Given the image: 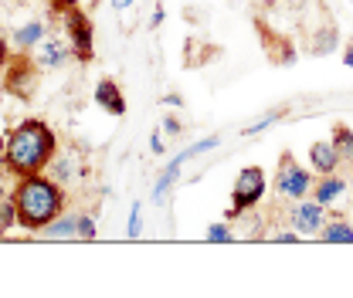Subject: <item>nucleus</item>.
I'll list each match as a JSON object with an SVG mask.
<instances>
[{
  "mask_svg": "<svg viewBox=\"0 0 353 298\" xmlns=\"http://www.w3.org/2000/svg\"><path fill=\"white\" fill-rule=\"evenodd\" d=\"M68 54H72V44L61 41V38H44L38 44V51H34V61L41 65V72H54V68H61L65 61H68Z\"/></svg>",
  "mask_w": 353,
  "mask_h": 298,
  "instance_id": "8",
  "label": "nucleus"
},
{
  "mask_svg": "<svg viewBox=\"0 0 353 298\" xmlns=\"http://www.w3.org/2000/svg\"><path fill=\"white\" fill-rule=\"evenodd\" d=\"M95 105L109 116H123L126 112V98H123V88L116 85L112 78H102L95 85Z\"/></svg>",
  "mask_w": 353,
  "mask_h": 298,
  "instance_id": "9",
  "label": "nucleus"
},
{
  "mask_svg": "<svg viewBox=\"0 0 353 298\" xmlns=\"http://www.w3.org/2000/svg\"><path fill=\"white\" fill-rule=\"evenodd\" d=\"M309 167L319 173H336L340 170V153H336V146L333 142H312L309 146Z\"/></svg>",
  "mask_w": 353,
  "mask_h": 298,
  "instance_id": "10",
  "label": "nucleus"
},
{
  "mask_svg": "<svg viewBox=\"0 0 353 298\" xmlns=\"http://www.w3.org/2000/svg\"><path fill=\"white\" fill-rule=\"evenodd\" d=\"M333 146H336L340 160H350L353 163V129L350 126H343V123L333 126Z\"/></svg>",
  "mask_w": 353,
  "mask_h": 298,
  "instance_id": "16",
  "label": "nucleus"
},
{
  "mask_svg": "<svg viewBox=\"0 0 353 298\" xmlns=\"http://www.w3.org/2000/svg\"><path fill=\"white\" fill-rule=\"evenodd\" d=\"M112 3H116V10H126V7H130L132 0H112Z\"/></svg>",
  "mask_w": 353,
  "mask_h": 298,
  "instance_id": "31",
  "label": "nucleus"
},
{
  "mask_svg": "<svg viewBox=\"0 0 353 298\" xmlns=\"http://www.w3.org/2000/svg\"><path fill=\"white\" fill-rule=\"evenodd\" d=\"M282 112H285V109H272V112H268V116H262L259 123L245 126V136H255V132H262V129H268L272 123H275V119H282Z\"/></svg>",
  "mask_w": 353,
  "mask_h": 298,
  "instance_id": "21",
  "label": "nucleus"
},
{
  "mask_svg": "<svg viewBox=\"0 0 353 298\" xmlns=\"http://www.w3.org/2000/svg\"><path fill=\"white\" fill-rule=\"evenodd\" d=\"M38 78H41V65L34 61V54L17 51V54L7 61V72H3V92L14 95V98H21V102H28V98L34 95Z\"/></svg>",
  "mask_w": 353,
  "mask_h": 298,
  "instance_id": "3",
  "label": "nucleus"
},
{
  "mask_svg": "<svg viewBox=\"0 0 353 298\" xmlns=\"http://www.w3.org/2000/svg\"><path fill=\"white\" fill-rule=\"evenodd\" d=\"M153 153H163V139H160V132L153 136Z\"/></svg>",
  "mask_w": 353,
  "mask_h": 298,
  "instance_id": "30",
  "label": "nucleus"
},
{
  "mask_svg": "<svg viewBox=\"0 0 353 298\" xmlns=\"http://www.w3.org/2000/svg\"><path fill=\"white\" fill-rule=\"evenodd\" d=\"M7 61H10V51H7V41L0 38V72L7 68Z\"/></svg>",
  "mask_w": 353,
  "mask_h": 298,
  "instance_id": "28",
  "label": "nucleus"
},
{
  "mask_svg": "<svg viewBox=\"0 0 353 298\" xmlns=\"http://www.w3.org/2000/svg\"><path fill=\"white\" fill-rule=\"evenodd\" d=\"M65 21V31H68V44H72V54L79 61H92V44H95V28L88 21V14L82 7H68L61 14Z\"/></svg>",
  "mask_w": 353,
  "mask_h": 298,
  "instance_id": "6",
  "label": "nucleus"
},
{
  "mask_svg": "<svg viewBox=\"0 0 353 298\" xmlns=\"http://www.w3.org/2000/svg\"><path fill=\"white\" fill-rule=\"evenodd\" d=\"M299 237H303L299 231H282V234H275V241H279V244H292V241H299Z\"/></svg>",
  "mask_w": 353,
  "mask_h": 298,
  "instance_id": "25",
  "label": "nucleus"
},
{
  "mask_svg": "<svg viewBox=\"0 0 353 298\" xmlns=\"http://www.w3.org/2000/svg\"><path fill=\"white\" fill-rule=\"evenodd\" d=\"M3 197H7V193H3V187H0V200H3Z\"/></svg>",
  "mask_w": 353,
  "mask_h": 298,
  "instance_id": "32",
  "label": "nucleus"
},
{
  "mask_svg": "<svg viewBox=\"0 0 353 298\" xmlns=\"http://www.w3.org/2000/svg\"><path fill=\"white\" fill-rule=\"evenodd\" d=\"M204 237L214 241V244H228V241H231V227H228V224H211Z\"/></svg>",
  "mask_w": 353,
  "mask_h": 298,
  "instance_id": "22",
  "label": "nucleus"
},
{
  "mask_svg": "<svg viewBox=\"0 0 353 298\" xmlns=\"http://www.w3.org/2000/svg\"><path fill=\"white\" fill-rule=\"evenodd\" d=\"M79 237H82V241H92V237H95V224H92V217H85V213H79Z\"/></svg>",
  "mask_w": 353,
  "mask_h": 298,
  "instance_id": "23",
  "label": "nucleus"
},
{
  "mask_svg": "<svg viewBox=\"0 0 353 298\" xmlns=\"http://www.w3.org/2000/svg\"><path fill=\"white\" fill-rule=\"evenodd\" d=\"M347 193V183H343V176H336V173H323L316 183H312V197L323 204V207H330L336 197H343Z\"/></svg>",
  "mask_w": 353,
  "mask_h": 298,
  "instance_id": "12",
  "label": "nucleus"
},
{
  "mask_svg": "<svg viewBox=\"0 0 353 298\" xmlns=\"http://www.w3.org/2000/svg\"><path fill=\"white\" fill-rule=\"evenodd\" d=\"M343 65H350L353 68V41L347 44V51H343Z\"/></svg>",
  "mask_w": 353,
  "mask_h": 298,
  "instance_id": "29",
  "label": "nucleus"
},
{
  "mask_svg": "<svg viewBox=\"0 0 353 298\" xmlns=\"http://www.w3.org/2000/svg\"><path fill=\"white\" fill-rule=\"evenodd\" d=\"M54 149H58V139H54L51 126L41 123V119H24L3 139L0 163L14 176H34V173H44L51 167Z\"/></svg>",
  "mask_w": 353,
  "mask_h": 298,
  "instance_id": "1",
  "label": "nucleus"
},
{
  "mask_svg": "<svg viewBox=\"0 0 353 298\" xmlns=\"http://www.w3.org/2000/svg\"><path fill=\"white\" fill-rule=\"evenodd\" d=\"M265 193V173L262 167H245L234 180V193H231V211H228V220H238L245 211L259 207Z\"/></svg>",
  "mask_w": 353,
  "mask_h": 298,
  "instance_id": "4",
  "label": "nucleus"
},
{
  "mask_svg": "<svg viewBox=\"0 0 353 298\" xmlns=\"http://www.w3.org/2000/svg\"><path fill=\"white\" fill-rule=\"evenodd\" d=\"M289 220H292V227L303 234V237H316L319 231H323V224H326V213H323V204L312 197V200H296V207L289 213Z\"/></svg>",
  "mask_w": 353,
  "mask_h": 298,
  "instance_id": "7",
  "label": "nucleus"
},
{
  "mask_svg": "<svg viewBox=\"0 0 353 298\" xmlns=\"http://www.w3.org/2000/svg\"><path fill=\"white\" fill-rule=\"evenodd\" d=\"M41 237H79V217H54L41 231Z\"/></svg>",
  "mask_w": 353,
  "mask_h": 298,
  "instance_id": "15",
  "label": "nucleus"
},
{
  "mask_svg": "<svg viewBox=\"0 0 353 298\" xmlns=\"http://www.w3.org/2000/svg\"><path fill=\"white\" fill-rule=\"evenodd\" d=\"M44 34H48V28H44L41 21H31V24H24L21 31H14V44H17L21 51H31L34 44L44 41Z\"/></svg>",
  "mask_w": 353,
  "mask_h": 298,
  "instance_id": "14",
  "label": "nucleus"
},
{
  "mask_svg": "<svg viewBox=\"0 0 353 298\" xmlns=\"http://www.w3.org/2000/svg\"><path fill=\"white\" fill-rule=\"evenodd\" d=\"M14 207H17V224L24 231H34L41 234L44 227L61 217L65 211V190L58 180L34 173V176H17V187H14Z\"/></svg>",
  "mask_w": 353,
  "mask_h": 298,
  "instance_id": "2",
  "label": "nucleus"
},
{
  "mask_svg": "<svg viewBox=\"0 0 353 298\" xmlns=\"http://www.w3.org/2000/svg\"><path fill=\"white\" fill-rule=\"evenodd\" d=\"M259 38H262L265 51H268V58H272L275 65H292V61H296V54H292V44L285 41V38H279V34H272L265 24H259Z\"/></svg>",
  "mask_w": 353,
  "mask_h": 298,
  "instance_id": "11",
  "label": "nucleus"
},
{
  "mask_svg": "<svg viewBox=\"0 0 353 298\" xmlns=\"http://www.w3.org/2000/svg\"><path fill=\"white\" fill-rule=\"evenodd\" d=\"M333 47H336V28H323L319 38L309 41V51H312V54H330Z\"/></svg>",
  "mask_w": 353,
  "mask_h": 298,
  "instance_id": "18",
  "label": "nucleus"
},
{
  "mask_svg": "<svg viewBox=\"0 0 353 298\" xmlns=\"http://www.w3.org/2000/svg\"><path fill=\"white\" fill-rule=\"evenodd\" d=\"M214 146H218V139H201V142L187 146L183 153H176V156H174V163H176V167H183L187 160H194V156H201V153H208V149H214Z\"/></svg>",
  "mask_w": 353,
  "mask_h": 298,
  "instance_id": "19",
  "label": "nucleus"
},
{
  "mask_svg": "<svg viewBox=\"0 0 353 298\" xmlns=\"http://www.w3.org/2000/svg\"><path fill=\"white\" fill-rule=\"evenodd\" d=\"M180 129H183V126L176 123L174 116H167V119H163V132H170V136H180Z\"/></svg>",
  "mask_w": 353,
  "mask_h": 298,
  "instance_id": "26",
  "label": "nucleus"
},
{
  "mask_svg": "<svg viewBox=\"0 0 353 298\" xmlns=\"http://www.w3.org/2000/svg\"><path fill=\"white\" fill-rule=\"evenodd\" d=\"M319 237H323L326 244H353V224L343 220V217H333V220L323 224Z\"/></svg>",
  "mask_w": 353,
  "mask_h": 298,
  "instance_id": "13",
  "label": "nucleus"
},
{
  "mask_svg": "<svg viewBox=\"0 0 353 298\" xmlns=\"http://www.w3.org/2000/svg\"><path fill=\"white\" fill-rule=\"evenodd\" d=\"M48 3H51L54 10H61V14H65L68 7H79V0H48Z\"/></svg>",
  "mask_w": 353,
  "mask_h": 298,
  "instance_id": "27",
  "label": "nucleus"
},
{
  "mask_svg": "<svg viewBox=\"0 0 353 298\" xmlns=\"http://www.w3.org/2000/svg\"><path fill=\"white\" fill-rule=\"evenodd\" d=\"M139 227H143V207L136 204L130 213V237H139Z\"/></svg>",
  "mask_w": 353,
  "mask_h": 298,
  "instance_id": "24",
  "label": "nucleus"
},
{
  "mask_svg": "<svg viewBox=\"0 0 353 298\" xmlns=\"http://www.w3.org/2000/svg\"><path fill=\"white\" fill-rule=\"evenodd\" d=\"M14 224H17V207H14V197H3V200H0V234H7Z\"/></svg>",
  "mask_w": 353,
  "mask_h": 298,
  "instance_id": "20",
  "label": "nucleus"
},
{
  "mask_svg": "<svg viewBox=\"0 0 353 298\" xmlns=\"http://www.w3.org/2000/svg\"><path fill=\"white\" fill-rule=\"evenodd\" d=\"M275 190H279L285 200H303L309 190H312V173H309L306 167H299L292 153H282V160H279V180H275Z\"/></svg>",
  "mask_w": 353,
  "mask_h": 298,
  "instance_id": "5",
  "label": "nucleus"
},
{
  "mask_svg": "<svg viewBox=\"0 0 353 298\" xmlns=\"http://www.w3.org/2000/svg\"><path fill=\"white\" fill-rule=\"evenodd\" d=\"M176 176H180V167H176V163H170V167L163 170V176L157 180V187H153V197H150L153 204H160V200L167 197V190H170V187L176 183Z\"/></svg>",
  "mask_w": 353,
  "mask_h": 298,
  "instance_id": "17",
  "label": "nucleus"
}]
</instances>
